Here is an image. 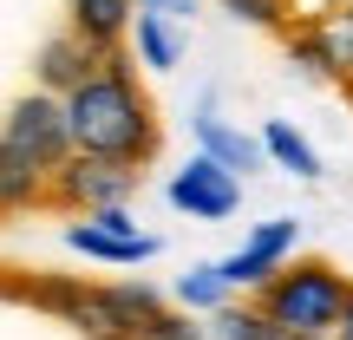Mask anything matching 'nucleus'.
Here are the masks:
<instances>
[{
    "label": "nucleus",
    "instance_id": "obj_4",
    "mask_svg": "<svg viewBox=\"0 0 353 340\" xmlns=\"http://www.w3.org/2000/svg\"><path fill=\"white\" fill-rule=\"evenodd\" d=\"M72 118H65V99L59 92H20L0 118V157L7 164H33V170H59L72 157Z\"/></svg>",
    "mask_w": 353,
    "mask_h": 340
},
{
    "label": "nucleus",
    "instance_id": "obj_15",
    "mask_svg": "<svg viewBox=\"0 0 353 340\" xmlns=\"http://www.w3.org/2000/svg\"><path fill=\"white\" fill-rule=\"evenodd\" d=\"M210 340H288V334L262 314L255 294H242V301H229V308H216V314H210Z\"/></svg>",
    "mask_w": 353,
    "mask_h": 340
},
{
    "label": "nucleus",
    "instance_id": "obj_7",
    "mask_svg": "<svg viewBox=\"0 0 353 340\" xmlns=\"http://www.w3.org/2000/svg\"><path fill=\"white\" fill-rule=\"evenodd\" d=\"M65 249L85 255V262H105V268H138L157 255V236L131 223V210H92V216H72L59 229Z\"/></svg>",
    "mask_w": 353,
    "mask_h": 340
},
{
    "label": "nucleus",
    "instance_id": "obj_16",
    "mask_svg": "<svg viewBox=\"0 0 353 340\" xmlns=\"http://www.w3.org/2000/svg\"><path fill=\"white\" fill-rule=\"evenodd\" d=\"M131 39H138V66H151V72H170L176 66V33H170V13H138V26H131Z\"/></svg>",
    "mask_w": 353,
    "mask_h": 340
},
{
    "label": "nucleus",
    "instance_id": "obj_2",
    "mask_svg": "<svg viewBox=\"0 0 353 340\" xmlns=\"http://www.w3.org/2000/svg\"><path fill=\"white\" fill-rule=\"evenodd\" d=\"M255 301L288 340H334L347 308H353V275L334 268L327 255H294Z\"/></svg>",
    "mask_w": 353,
    "mask_h": 340
},
{
    "label": "nucleus",
    "instance_id": "obj_1",
    "mask_svg": "<svg viewBox=\"0 0 353 340\" xmlns=\"http://www.w3.org/2000/svg\"><path fill=\"white\" fill-rule=\"evenodd\" d=\"M65 118H72V144L92 157H125V164H151L157 157V105L151 92L138 86V66L131 52H105V66L85 79V86L65 99Z\"/></svg>",
    "mask_w": 353,
    "mask_h": 340
},
{
    "label": "nucleus",
    "instance_id": "obj_6",
    "mask_svg": "<svg viewBox=\"0 0 353 340\" xmlns=\"http://www.w3.org/2000/svg\"><path fill=\"white\" fill-rule=\"evenodd\" d=\"M288 59L314 79H341L353 92V0H334V7L307 13L288 33Z\"/></svg>",
    "mask_w": 353,
    "mask_h": 340
},
{
    "label": "nucleus",
    "instance_id": "obj_19",
    "mask_svg": "<svg viewBox=\"0 0 353 340\" xmlns=\"http://www.w3.org/2000/svg\"><path fill=\"white\" fill-rule=\"evenodd\" d=\"M196 0H144V13H190Z\"/></svg>",
    "mask_w": 353,
    "mask_h": 340
},
{
    "label": "nucleus",
    "instance_id": "obj_11",
    "mask_svg": "<svg viewBox=\"0 0 353 340\" xmlns=\"http://www.w3.org/2000/svg\"><path fill=\"white\" fill-rule=\"evenodd\" d=\"M144 0H65V20H72V33L85 39V46L99 52H118L131 39V26H138Z\"/></svg>",
    "mask_w": 353,
    "mask_h": 340
},
{
    "label": "nucleus",
    "instance_id": "obj_5",
    "mask_svg": "<svg viewBox=\"0 0 353 340\" xmlns=\"http://www.w3.org/2000/svg\"><path fill=\"white\" fill-rule=\"evenodd\" d=\"M138 177L144 164H125V157H92V151H72L59 170H52V203L46 210L59 216H92V210H131L138 197Z\"/></svg>",
    "mask_w": 353,
    "mask_h": 340
},
{
    "label": "nucleus",
    "instance_id": "obj_20",
    "mask_svg": "<svg viewBox=\"0 0 353 340\" xmlns=\"http://www.w3.org/2000/svg\"><path fill=\"white\" fill-rule=\"evenodd\" d=\"M334 340H353V308H347V321H341V334H334Z\"/></svg>",
    "mask_w": 353,
    "mask_h": 340
},
{
    "label": "nucleus",
    "instance_id": "obj_3",
    "mask_svg": "<svg viewBox=\"0 0 353 340\" xmlns=\"http://www.w3.org/2000/svg\"><path fill=\"white\" fill-rule=\"evenodd\" d=\"M7 301L39 308V314H52L59 328H72V334H85V340H138V328H131V314H125V301H118L112 281L26 275V268H13V275H7Z\"/></svg>",
    "mask_w": 353,
    "mask_h": 340
},
{
    "label": "nucleus",
    "instance_id": "obj_14",
    "mask_svg": "<svg viewBox=\"0 0 353 340\" xmlns=\"http://www.w3.org/2000/svg\"><path fill=\"white\" fill-rule=\"evenodd\" d=\"M176 308H190V314H203L210 321L216 308H229L236 301V288H229V275H223V262H196L190 275H176Z\"/></svg>",
    "mask_w": 353,
    "mask_h": 340
},
{
    "label": "nucleus",
    "instance_id": "obj_13",
    "mask_svg": "<svg viewBox=\"0 0 353 340\" xmlns=\"http://www.w3.org/2000/svg\"><path fill=\"white\" fill-rule=\"evenodd\" d=\"M262 151H268V164H281L288 177H301V183L321 177V151L288 125V118H268V125H262Z\"/></svg>",
    "mask_w": 353,
    "mask_h": 340
},
{
    "label": "nucleus",
    "instance_id": "obj_18",
    "mask_svg": "<svg viewBox=\"0 0 353 340\" xmlns=\"http://www.w3.org/2000/svg\"><path fill=\"white\" fill-rule=\"evenodd\" d=\"M138 340H210V321L190 314V308H164L157 321H144Z\"/></svg>",
    "mask_w": 353,
    "mask_h": 340
},
{
    "label": "nucleus",
    "instance_id": "obj_9",
    "mask_svg": "<svg viewBox=\"0 0 353 340\" xmlns=\"http://www.w3.org/2000/svg\"><path fill=\"white\" fill-rule=\"evenodd\" d=\"M170 203L190 216V223H223V216H236V203H242V177L223 170L210 151H196L183 170H170Z\"/></svg>",
    "mask_w": 353,
    "mask_h": 340
},
{
    "label": "nucleus",
    "instance_id": "obj_12",
    "mask_svg": "<svg viewBox=\"0 0 353 340\" xmlns=\"http://www.w3.org/2000/svg\"><path fill=\"white\" fill-rule=\"evenodd\" d=\"M190 125H196V151H210L216 157V164H223V170H255V164H262V138H249V131H242V125H229V118H216L210 112V105H203V112L196 118H190Z\"/></svg>",
    "mask_w": 353,
    "mask_h": 340
},
{
    "label": "nucleus",
    "instance_id": "obj_8",
    "mask_svg": "<svg viewBox=\"0 0 353 340\" xmlns=\"http://www.w3.org/2000/svg\"><path fill=\"white\" fill-rule=\"evenodd\" d=\"M294 242H301V223L294 216H275V223H255L249 236H242L236 255H223V275L236 294H262L268 281L281 275V268L294 262Z\"/></svg>",
    "mask_w": 353,
    "mask_h": 340
},
{
    "label": "nucleus",
    "instance_id": "obj_10",
    "mask_svg": "<svg viewBox=\"0 0 353 340\" xmlns=\"http://www.w3.org/2000/svg\"><path fill=\"white\" fill-rule=\"evenodd\" d=\"M99 66H105V52H99V46H85V39L65 26V33H52L46 46L33 52V86H39V92H59V99H72V92L85 86Z\"/></svg>",
    "mask_w": 353,
    "mask_h": 340
},
{
    "label": "nucleus",
    "instance_id": "obj_17",
    "mask_svg": "<svg viewBox=\"0 0 353 340\" xmlns=\"http://www.w3.org/2000/svg\"><path fill=\"white\" fill-rule=\"evenodd\" d=\"M216 7L236 13L242 26H262V33H281V39L301 26V20H294V0H216Z\"/></svg>",
    "mask_w": 353,
    "mask_h": 340
}]
</instances>
